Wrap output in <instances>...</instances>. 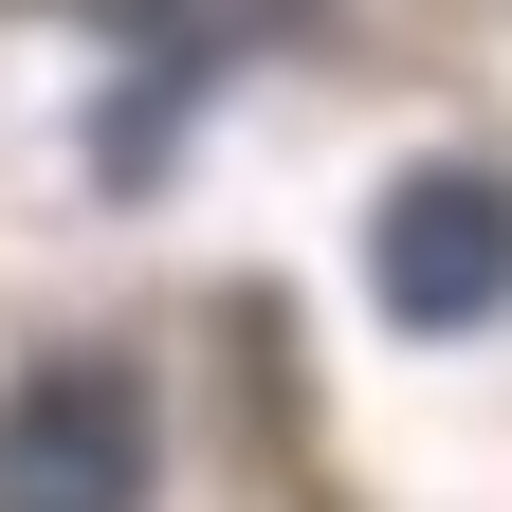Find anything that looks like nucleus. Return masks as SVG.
I'll return each mask as SVG.
<instances>
[{
	"instance_id": "obj_1",
	"label": "nucleus",
	"mask_w": 512,
	"mask_h": 512,
	"mask_svg": "<svg viewBox=\"0 0 512 512\" xmlns=\"http://www.w3.org/2000/svg\"><path fill=\"white\" fill-rule=\"evenodd\" d=\"M0 512H147V384L110 348L0 384Z\"/></svg>"
},
{
	"instance_id": "obj_3",
	"label": "nucleus",
	"mask_w": 512,
	"mask_h": 512,
	"mask_svg": "<svg viewBox=\"0 0 512 512\" xmlns=\"http://www.w3.org/2000/svg\"><path fill=\"white\" fill-rule=\"evenodd\" d=\"M74 19H110L128 55H165V74H202V55H256V37H293L311 0H74Z\"/></svg>"
},
{
	"instance_id": "obj_2",
	"label": "nucleus",
	"mask_w": 512,
	"mask_h": 512,
	"mask_svg": "<svg viewBox=\"0 0 512 512\" xmlns=\"http://www.w3.org/2000/svg\"><path fill=\"white\" fill-rule=\"evenodd\" d=\"M366 293L403 330H494L512 311V183L494 165H403L366 220Z\"/></svg>"
}]
</instances>
